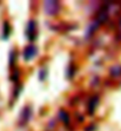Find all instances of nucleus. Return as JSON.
<instances>
[{"mask_svg": "<svg viewBox=\"0 0 121 131\" xmlns=\"http://www.w3.org/2000/svg\"><path fill=\"white\" fill-rule=\"evenodd\" d=\"M44 9L48 15H55L58 14L60 6L58 1H45L44 3Z\"/></svg>", "mask_w": 121, "mask_h": 131, "instance_id": "obj_1", "label": "nucleus"}, {"mask_svg": "<svg viewBox=\"0 0 121 131\" xmlns=\"http://www.w3.org/2000/svg\"><path fill=\"white\" fill-rule=\"evenodd\" d=\"M26 36H27V38L31 40V41H33L34 39H35V23L33 21V20H31L30 23L27 24V28H26Z\"/></svg>", "mask_w": 121, "mask_h": 131, "instance_id": "obj_2", "label": "nucleus"}, {"mask_svg": "<svg viewBox=\"0 0 121 131\" xmlns=\"http://www.w3.org/2000/svg\"><path fill=\"white\" fill-rule=\"evenodd\" d=\"M35 54H36V47L33 45H30L24 51V59L26 61H28L33 58V57H35Z\"/></svg>", "mask_w": 121, "mask_h": 131, "instance_id": "obj_3", "label": "nucleus"}, {"mask_svg": "<svg viewBox=\"0 0 121 131\" xmlns=\"http://www.w3.org/2000/svg\"><path fill=\"white\" fill-rule=\"evenodd\" d=\"M98 103H99V98H98V97H93L91 101H89V103H88V112L91 113V115H92V113H94Z\"/></svg>", "mask_w": 121, "mask_h": 131, "instance_id": "obj_4", "label": "nucleus"}, {"mask_svg": "<svg viewBox=\"0 0 121 131\" xmlns=\"http://www.w3.org/2000/svg\"><path fill=\"white\" fill-rule=\"evenodd\" d=\"M59 117H60V119L64 123L68 124V122H70V116H68V113H67L66 111H64V110H60V111H59Z\"/></svg>", "mask_w": 121, "mask_h": 131, "instance_id": "obj_5", "label": "nucleus"}, {"mask_svg": "<svg viewBox=\"0 0 121 131\" xmlns=\"http://www.w3.org/2000/svg\"><path fill=\"white\" fill-rule=\"evenodd\" d=\"M31 117V110L28 109V107H25V110L22 111V115H21V118L24 122H27L28 119H30Z\"/></svg>", "mask_w": 121, "mask_h": 131, "instance_id": "obj_6", "label": "nucleus"}, {"mask_svg": "<svg viewBox=\"0 0 121 131\" xmlns=\"http://www.w3.org/2000/svg\"><path fill=\"white\" fill-rule=\"evenodd\" d=\"M8 36H9V25L8 23H5V25H4V39H6Z\"/></svg>", "mask_w": 121, "mask_h": 131, "instance_id": "obj_7", "label": "nucleus"}]
</instances>
